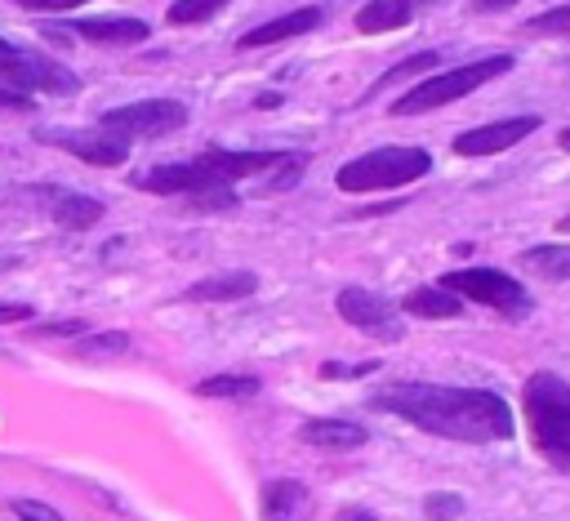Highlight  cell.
<instances>
[{"label": "cell", "mask_w": 570, "mask_h": 521, "mask_svg": "<svg viewBox=\"0 0 570 521\" xmlns=\"http://www.w3.org/2000/svg\"><path fill=\"white\" fill-rule=\"evenodd\" d=\"M557 232H561V236H570V214H566V218L557 223Z\"/></svg>", "instance_id": "d590c367"}, {"label": "cell", "mask_w": 570, "mask_h": 521, "mask_svg": "<svg viewBox=\"0 0 570 521\" xmlns=\"http://www.w3.org/2000/svg\"><path fill=\"white\" fill-rule=\"evenodd\" d=\"M432 169V156L423 147H374L352 156L347 165H338L334 187L347 196H365V191H383V187H405L414 178H423Z\"/></svg>", "instance_id": "5b68a950"}, {"label": "cell", "mask_w": 570, "mask_h": 521, "mask_svg": "<svg viewBox=\"0 0 570 521\" xmlns=\"http://www.w3.org/2000/svg\"><path fill=\"white\" fill-rule=\"evenodd\" d=\"M521 267L543 276V281H570V240H548V245H530L521 254Z\"/></svg>", "instance_id": "ffe728a7"}, {"label": "cell", "mask_w": 570, "mask_h": 521, "mask_svg": "<svg viewBox=\"0 0 570 521\" xmlns=\"http://www.w3.org/2000/svg\"><path fill=\"white\" fill-rule=\"evenodd\" d=\"M401 312L423 316V321H454V316H463V298H454L441 285H419L401 298Z\"/></svg>", "instance_id": "ac0fdd59"}, {"label": "cell", "mask_w": 570, "mask_h": 521, "mask_svg": "<svg viewBox=\"0 0 570 521\" xmlns=\"http://www.w3.org/2000/svg\"><path fill=\"white\" fill-rule=\"evenodd\" d=\"M125 352H129V334H120V330L85 334L76 343V356H85V361H111V356H125Z\"/></svg>", "instance_id": "7402d4cb"}, {"label": "cell", "mask_w": 570, "mask_h": 521, "mask_svg": "<svg viewBox=\"0 0 570 521\" xmlns=\"http://www.w3.org/2000/svg\"><path fill=\"white\" fill-rule=\"evenodd\" d=\"M374 370H379V361H356V365L325 361V365H321V379H365V374H374Z\"/></svg>", "instance_id": "f1b7e54d"}, {"label": "cell", "mask_w": 570, "mask_h": 521, "mask_svg": "<svg viewBox=\"0 0 570 521\" xmlns=\"http://www.w3.org/2000/svg\"><path fill=\"white\" fill-rule=\"evenodd\" d=\"M9 512H13V521H62V512L40 499H18V503H9Z\"/></svg>", "instance_id": "83f0119b"}, {"label": "cell", "mask_w": 570, "mask_h": 521, "mask_svg": "<svg viewBox=\"0 0 570 521\" xmlns=\"http://www.w3.org/2000/svg\"><path fill=\"white\" fill-rule=\"evenodd\" d=\"M36 142L45 147H58L85 165H98V169H111V165H125L129 160V138L94 125V129H76V125H62V129H36Z\"/></svg>", "instance_id": "9c48e42d"}, {"label": "cell", "mask_w": 570, "mask_h": 521, "mask_svg": "<svg viewBox=\"0 0 570 521\" xmlns=\"http://www.w3.org/2000/svg\"><path fill=\"white\" fill-rule=\"evenodd\" d=\"M517 0H468L472 13H499V9H512Z\"/></svg>", "instance_id": "d6a6232c"}, {"label": "cell", "mask_w": 570, "mask_h": 521, "mask_svg": "<svg viewBox=\"0 0 570 521\" xmlns=\"http://www.w3.org/2000/svg\"><path fill=\"white\" fill-rule=\"evenodd\" d=\"M102 129L120 134V138H165V134H178L187 125V107L178 98H147V102H125V107H111L98 116Z\"/></svg>", "instance_id": "ba28073f"}, {"label": "cell", "mask_w": 570, "mask_h": 521, "mask_svg": "<svg viewBox=\"0 0 570 521\" xmlns=\"http://www.w3.org/2000/svg\"><path fill=\"white\" fill-rule=\"evenodd\" d=\"M71 31L80 40H94V45H142L151 36V22H142V18H80V22H71Z\"/></svg>", "instance_id": "e0dca14e"}, {"label": "cell", "mask_w": 570, "mask_h": 521, "mask_svg": "<svg viewBox=\"0 0 570 521\" xmlns=\"http://www.w3.org/2000/svg\"><path fill=\"white\" fill-rule=\"evenodd\" d=\"M36 307L31 303H0V325H18V321H31Z\"/></svg>", "instance_id": "f546056e"}, {"label": "cell", "mask_w": 570, "mask_h": 521, "mask_svg": "<svg viewBox=\"0 0 570 521\" xmlns=\"http://www.w3.org/2000/svg\"><path fill=\"white\" fill-rule=\"evenodd\" d=\"M530 36H557V40H570V4H557V9H543L525 22Z\"/></svg>", "instance_id": "d4e9b609"}, {"label": "cell", "mask_w": 570, "mask_h": 521, "mask_svg": "<svg viewBox=\"0 0 570 521\" xmlns=\"http://www.w3.org/2000/svg\"><path fill=\"white\" fill-rule=\"evenodd\" d=\"M223 4H232V0H174V4L165 9V22H169V27H200V22H209Z\"/></svg>", "instance_id": "603a6c76"}, {"label": "cell", "mask_w": 570, "mask_h": 521, "mask_svg": "<svg viewBox=\"0 0 570 521\" xmlns=\"http://www.w3.org/2000/svg\"><path fill=\"white\" fill-rule=\"evenodd\" d=\"M423 512H428V521H454V517L463 512V499H459V494H441V490H436V494H428V499H423Z\"/></svg>", "instance_id": "4316f807"}, {"label": "cell", "mask_w": 570, "mask_h": 521, "mask_svg": "<svg viewBox=\"0 0 570 521\" xmlns=\"http://www.w3.org/2000/svg\"><path fill=\"white\" fill-rule=\"evenodd\" d=\"M557 142H561V147H566V151H570V125H566V129H561V134H557Z\"/></svg>", "instance_id": "e575fe53"}, {"label": "cell", "mask_w": 570, "mask_h": 521, "mask_svg": "<svg viewBox=\"0 0 570 521\" xmlns=\"http://www.w3.org/2000/svg\"><path fill=\"white\" fill-rule=\"evenodd\" d=\"M534 129H539V116L494 120V125H481V129H463V134L454 138V151H459V156H494V151L517 147L521 138H530Z\"/></svg>", "instance_id": "7c38bea8"}, {"label": "cell", "mask_w": 570, "mask_h": 521, "mask_svg": "<svg viewBox=\"0 0 570 521\" xmlns=\"http://www.w3.org/2000/svg\"><path fill=\"white\" fill-rule=\"evenodd\" d=\"M0 111H31V98L13 94V89H0Z\"/></svg>", "instance_id": "1f68e13d"}, {"label": "cell", "mask_w": 570, "mask_h": 521, "mask_svg": "<svg viewBox=\"0 0 570 521\" xmlns=\"http://www.w3.org/2000/svg\"><path fill=\"white\" fill-rule=\"evenodd\" d=\"M258 289V276L236 267V272H209L200 281H191L178 298L183 303H236V298H249Z\"/></svg>", "instance_id": "5bb4252c"}, {"label": "cell", "mask_w": 570, "mask_h": 521, "mask_svg": "<svg viewBox=\"0 0 570 521\" xmlns=\"http://www.w3.org/2000/svg\"><path fill=\"white\" fill-rule=\"evenodd\" d=\"M258 379L254 374H209L196 383V396H209V401H249L258 396Z\"/></svg>", "instance_id": "44dd1931"}, {"label": "cell", "mask_w": 570, "mask_h": 521, "mask_svg": "<svg viewBox=\"0 0 570 521\" xmlns=\"http://www.w3.org/2000/svg\"><path fill=\"white\" fill-rule=\"evenodd\" d=\"M9 4H22V9H49V13H58V9H76V4H89V0H9Z\"/></svg>", "instance_id": "4dcf8cb0"}, {"label": "cell", "mask_w": 570, "mask_h": 521, "mask_svg": "<svg viewBox=\"0 0 570 521\" xmlns=\"http://www.w3.org/2000/svg\"><path fill=\"white\" fill-rule=\"evenodd\" d=\"M289 165H307V156L303 151L205 147L191 160H165V165H151V169L134 174V187L151 191V196H183L191 209H236L232 183L254 178V174H272V169H289Z\"/></svg>", "instance_id": "7a4b0ae2"}, {"label": "cell", "mask_w": 570, "mask_h": 521, "mask_svg": "<svg viewBox=\"0 0 570 521\" xmlns=\"http://www.w3.org/2000/svg\"><path fill=\"white\" fill-rule=\"evenodd\" d=\"M512 67H517L512 53H490V58H476V62H463V67H450V71H436V76L410 85L401 98H392V116H423V111H436L445 102H459L472 89H481L485 80L508 76Z\"/></svg>", "instance_id": "277c9868"}, {"label": "cell", "mask_w": 570, "mask_h": 521, "mask_svg": "<svg viewBox=\"0 0 570 521\" xmlns=\"http://www.w3.org/2000/svg\"><path fill=\"white\" fill-rule=\"evenodd\" d=\"M325 22V9L321 4H303V9H289V13H281V18H272V22H258V27H249L236 45L240 49H263V45H281V40H294V36H307V31H316Z\"/></svg>", "instance_id": "4fadbf2b"}, {"label": "cell", "mask_w": 570, "mask_h": 521, "mask_svg": "<svg viewBox=\"0 0 570 521\" xmlns=\"http://www.w3.org/2000/svg\"><path fill=\"white\" fill-rule=\"evenodd\" d=\"M436 58H441L436 49H423V53H410L405 62H396L392 71H383V76H379V80L370 85V94H374V89H387V85H396V80H405V76H419V71H428V67H436Z\"/></svg>", "instance_id": "cb8c5ba5"}, {"label": "cell", "mask_w": 570, "mask_h": 521, "mask_svg": "<svg viewBox=\"0 0 570 521\" xmlns=\"http://www.w3.org/2000/svg\"><path fill=\"white\" fill-rule=\"evenodd\" d=\"M0 80L13 89V94H58V98H71L80 94V76L71 67H62L58 58H40V53H27L9 40H0Z\"/></svg>", "instance_id": "52a82bcc"}, {"label": "cell", "mask_w": 570, "mask_h": 521, "mask_svg": "<svg viewBox=\"0 0 570 521\" xmlns=\"http://www.w3.org/2000/svg\"><path fill=\"white\" fill-rule=\"evenodd\" d=\"M334 521H374V512L352 503V508H338V517H334Z\"/></svg>", "instance_id": "836d02e7"}, {"label": "cell", "mask_w": 570, "mask_h": 521, "mask_svg": "<svg viewBox=\"0 0 570 521\" xmlns=\"http://www.w3.org/2000/svg\"><path fill=\"white\" fill-rule=\"evenodd\" d=\"M89 334V321L80 316H67V321H45L31 330V338H85Z\"/></svg>", "instance_id": "484cf974"}, {"label": "cell", "mask_w": 570, "mask_h": 521, "mask_svg": "<svg viewBox=\"0 0 570 521\" xmlns=\"http://www.w3.org/2000/svg\"><path fill=\"white\" fill-rule=\"evenodd\" d=\"M298 441L316 445V450H361L370 441V432L352 419H307L298 427Z\"/></svg>", "instance_id": "2e32d148"}, {"label": "cell", "mask_w": 570, "mask_h": 521, "mask_svg": "<svg viewBox=\"0 0 570 521\" xmlns=\"http://www.w3.org/2000/svg\"><path fill=\"white\" fill-rule=\"evenodd\" d=\"M441 289H450L454 298H472L481 307H494L503 321H525L530 316V294L517 276L499 272V267H454V272H441L436 281Z\"/></svg>", "instance_id": "8992f818"}, {"label": "cell", "mask_w": 570, "mask_h": 521, "mask_svg": "<svg viewBox=\"0 0 570 521\" xmlns=\"http://www.w3.org/2000/svg\"><path fill=\"white\" fill-rule=\"evenodd\" d=\"M414 18V0H370L356 9V31L361 36H383V31H396Z\"/></svg>", "instance_id": "d6986e66"}, {"label": "cell", "mask_w": 570, "mask_h": 521, "mask_svg": "<svg viewBox=\"0 0 570 521\" xmlns=\"http://www.w3.org/2000/svg\"><path fill=\"white\" fill-rule=\"evenodd\" d=\"M521 414L534 450L561 472H570V383L552 370L530 374L521 387Z\"/></svg>", "instance_id": "3957f363"}, {"label": "cell", "mask_w": 570, "mask_h": 521, "mask_svg": "<svg viewBox=\"0 0 570 521\" xmlns=\"http://www.w3.org/2000/svg\"><path fill=\"white\" fill-rule=\"evenodd\" d=\"M334 307H338V316H343L352 330H361V334H370V338H379V343H396V338H401V316H396V307H392L383 294H374V289L347 285V289L334 294Z\"/></svg>", "instance_id": "30bf717a"}, {"label": "cell", "mask_w": 570, "mask_h": 521, "mask_svg": "<svg viewBox=\"0 0 570 521\" xmlns=\"http://www.w3.org/2000/svg\"><path fill=\"white\" fill-rule=\"evenodd\" d=\"M316 508H312V490L294 476H281V481H267L263 485V521H312Z\"/></svg>", "instance_id": "9a60e30c"}, {"label": "cell", "mask_w": 570, "mask_h": 521, "mask_svg": "<svg viewBox=\"0 0 570 521\" xmlns=\"http://www.w3.org/2000/svg\"><path fill=\"white\" fill-rule=\"evenodd\" d=\"M374 410L405 419L419 432L445 436V441H508L517 419L512 405L490 387H445V383H387L370 396Z\"/></svg>", "instance_id": "6da1fadb"}, {"label": "cell", "mask_w": 570, "mask_h": 521, "mask_svg": "<svg viewBox=\"0 0 570 521\" xmlns=\"http://www.w3.org/2000/svg\"><path fill=\"white\" fill-rule=\"evenodd\" d=\"M18 196L36 200L58 227L67 232H89L98 218H102V200L98 196H85V191H71V187H53V183H27Z\"/></svg>", "instance_id": "8fae6325"}]
</instances>
